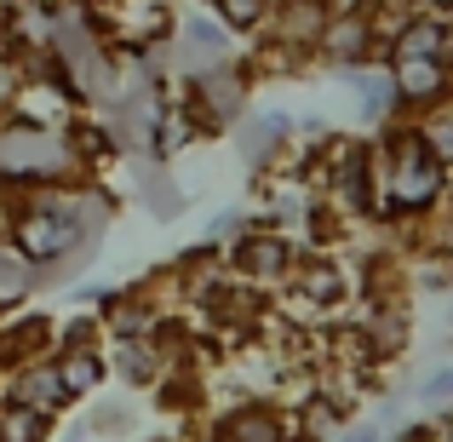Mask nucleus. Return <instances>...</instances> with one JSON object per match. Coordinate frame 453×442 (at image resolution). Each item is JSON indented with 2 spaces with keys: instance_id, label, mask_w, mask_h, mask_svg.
<instances>
[{
  "instance_id": "nucleus-1",
  "label": "nucleus",
  "mask_w": 453,
  "mask_h": 442,
  "mask_svg": "<svg viewBox=\"0 0 453 442\" xmlns=\"http://www.w3.org/2000/svg\"><path fill=\"white\" fill-rule=\"evenodd\" d=\"M299 259H304V247L293 242L288 230L265 224V219H253V224H247V230L230 242V270H235V282H247V288H258V293L288 288L293 270H299Z\"/></svg>"
},
{
  "instance_id": "nucleus-2",
  "label": "nucleus",
  "mask_w": 453,
  "mask_h": 442,
  "mask_svg": "<svg viewBox=\"0 0 453 442\" xmlns=\"http://www.w3.org/2000/svg\"><path fill=\"white\" fill-rule=\"evenodd\" d=\"M166 46H173V75L178 81H196V75H207V69L230 64V58H242V52H235V35L224 29L207 6L184 12V18L173 23V41H166Z\"/></svg>"
},
{
  "instance_id": "nucleus-3",
  "label": "nucleus",
  "mask_w": 453,
  "mask_h": 442,
  "mask_svg": "<svg viewBox=\"0 0 453 442\" xmlns=\"http://www.w3.org/2000/svg\"><path fill=\"white\" fill-rule=\"evenodd\" d=\"M316 58L333 75H350V69H367V64H390V52L373 41V23H367L362 6H333L327 12V23L316 35Z\"/></svg>"
},
{
  "instance_id": "nucleus-4",
  "label": "nucleus",
  "mask_w": 453,
  "mask_h": 442,
  "mask_svg": "<svg viewBox=\"0 0 453 442\" xmlns=\"http://www.w3.org/2000/svg\"><path fill=\"white\" fill-rule=\"evenodd\" d=\"M390 92H396V110L408 121H425V115L448 110L453 104V69L431 64V58H390Z\"/></svg>"
},
{
  "instance_id": "nucleus-5",
  "label": "nucleus",
  "mask_w": 453,
  "mask_h": 442,
  "mask_svg": "<svg viewBox=\"0 0 453 442\" xmlns=\"http://www.w3.org/2000/svg\"><path fill=\"white\" fill-rule=\"evenodd\" d=\"M293 299V305L304 310V316H327V310H339V305H350V293H356V282L344 276V265L333 253H316V247H304V259H299V270H293V282L281 288Z\"/></svg>"
},
{
  "instance_id": "nucleus-6",
  "label": "nucleus",
  "mask_w": 453,
  "mask_h": 442,
  "mask_svg": "<svg viewBox=\"0 0 453 442\" xmlns=\"http://www.w3.org/2000/svg\"><path fill=\"white\" fill-rule=\"evenodd\" d=\"M196 431L207 442H288V408L270 397H247L224 414L196 420Z\"/></svg>"
},
{
  "instance_id": "nucleus-7",
  "label": "nucleus",
  "mask_w": 453,
  "mask_h": 442,
  "mask_svg": "<svg viewBox=\"0 0 453 442\" xmlns=\"http://www.w3.org/2000/svg\"><path fill=\"white\" fill-rule=\"evenodd\" d=\"M230 133H235V155H242V167L265 178V173H276V161H281V150L293 144L299 121H293L288 110H247Z\"/></svg>"
},
{
  "instance_id": "nucleus-8",
  "label": "nucleus",
  "mask_w": 453,
  "mask_h": 442,
  "mask_svg": "<svg viewBox=\"0 0 453 442\" xmlns=\"http://www.w3.org/2000/svg\"><path fill=\"white\" fill-rule=\"evenodd\" d=\"M0 402H23V408H41V414L75 408V402H69V391H64V379H58V362H52V356L0 374Z\"/></svg>"
},
{
  "instance_id": "nucleus-9",
  "label": "nucleus",
  "mask_w": 453,
  "mask_h": 442,
  "mask_svg": "<svg viewBox=\"0 0 453 442\" xmlns=\"http://www.w3.org/2000/svg\"><path fill=\"white\" fill-rule=\"evenodd\" d=\"M104 362H110V374L121 379L133 397H150L166 379V356H161L155 339H104Z\"/></svg>"
},
{
  "instance_id": "nucleus-10",
  "label": "nucleus",
  "mask_w": 453,
  "mask_h": 442,
  "mask_svg": "<svg viewBox=\"0 0 453 442\" xmlns=\"http://www.w3.org/2000/svg\"><path fill=\"white\" fill-rule=\"evenodd\" d=\"M58 351V322L52 316H18V322H0V374L12 368H29L41 356Z\"/></svg>"
},
{
  "instance_id": "nucleus-11",
  "label": "nucleus",
  "mask_w": 453,
  "mask_h": 442,
  "mask_svg": "<svg viewBox=\"0 0 453 442\" xmlns=\"http://www.w3.org/2000/svg\"><path fill=\"white\" fill-rule=\"evenodd\" d=\"M390 58H431V64L453 69V23L448 18H425V12H408V23L390 41Z\"/></svg>"
},
{
  "instance_id": "nucleus-12",
  "label": "nucleus",
  "mask_w": 453,
  "mask_h": 442,
  "mask_svg": "<svg viewBox=\"0 0 453 442\" xmlns=\"http://www.w3.org/2000/svg\"><path fill=\"white\" fill-rule=\"evenodd\" d=\"M58 362V379H64L69 402H87L92 391L110 379V362H104V345H58L52 351Z\"/></svg>"
},
{
  "instance_id": "nucleus-13",
  "label": "nucleus",
  "mask_w": 453,
  "mask_h": 442,
  "mask_svg": "<svg viewBox=\"0 0 453 442\" xmlns=\"http://www.w3.org/2000/svg\"><path fill=\"white\" fill-rule=\"evenodd\" d=\"M0 442H52V414L23 408V402H0Z\"/></svg>"
},
{
  "instance_id": "nucleus-14",
  "label": "nucleus",
  "mask_w": 453,
  "mask_h": 442,
  "mask_svg": "<svg viewBox=\"0 0 453 442\" xmlns=\"http://www.w3.org/2000/svg\"><path fill=\"white\" fill-rule=\"evenodd\" d=\"M270 6H276V0H212L207 12H212V18H219L230 35H265Z\"/></svg>"
},
{
  "instance_id": "nucleus-15",
  "label": "nucleus",
  "mask_w": 453,
  "mask_h": 442,
  "mask_svg": "<svg viewBox=\"0 0 453 442\" xmlns=\"http://www.w3.org/2000/svg\"><path fill=\"white\" fill-rule=\"evenodd\" d=\"M413 288L419 293H453V253L413 247Z\"/></svg>"
},
{
  "instance_id": "nucleus-16",
  "label": "nucleus",
  "mask_w": 453,
  "mask_h": 442,
  "mask_svg": "<svg viewBox=\"0 0 453 442\" xmlns=\"http://www.w3.org/2000/svg\"><path fill=\"white\" fill-rule=\"evenodd\" d=\"M35 293V270L23 265L18 253H12L6 242H0V310H12V305H23V299Z\"/></svg>"
},
{
  "instance_id": "nucleus-17",
  "label": "nucleus",
  "mask_w": 453,
  "mask_h": 442,
  "mask_svg": "<svg viewBox=\"0 0 453 442\" xmlns=\"http://www.w3.org/2000/svg\"><path fill=\"white\" fill-rule=\"evenodd\" d=\"M419 138H425V150H431L436 161L453 173V104H448V110H436V115H425V121H419Z\"/></svg>"
},
{
  "instance_id": "nucleus-18",
  "label": "nucleus",
  "mask_w": 453,
  "mask_h": 442,
  "mask_svg": "<svg viewBox=\"0 0 453 442\" xmlns=\"http://www.w3.org/2000/svg\"><path fill=\"white\" fill-rule=\"evenodd\" d=\"M402 431V420H396V408H385V414H373V420H362V425H344V431L339 437H333V442H390V437H396Z\"/></svg>"
},
{
  "instance_id": "nucleus-19",
  "label": "nucleus",
  "mask_w": 453,
  "mask_h": 442,
  "mask_svg": "<svg viewBox=\"0 0 453 442\" xmlns=\"http://www.w3.org/2000/svg\"><path fill=\"white\" fill-rule=\"evenodd\" d=\"M81 425H87V437H127V431H133L127 402H98V408H92V420H81Z\"/></svg>"
},
{
  "instance_id": "nucleus-20",
  "label": "nucleus",
  "mask_w": 453,
  "mask_h": 442,
  "mask_svg": "<svg viewBox=\"0 0 453 442\" xmlns=\"http://www.w3.org/2000/svg\"><path fill=\"white\" fill-rule=\"evenodd\" d=\"M413 397H419L425 408H453V362L436 368V374H425L419 385H413Z\"/></svg>"
},
{
  "instance_id": "nucleus-21",
  "label": "nucleus",
  "mask_w": 453,
  "mask_h": 442,
  "mask_svg": "<svg viewBox=\"0 0 453 442\" xmlns=\"http://www.w3.org/2000/svg\"><path fill=\"white\" fill-rule=\"evenodd\" d=\"M408 12H425V18H448L453 23V0H408Z\"/></svg>"
},
{
  "instance_id": "nucleus-22",
  "label": "nucleus",
  "mask_w": 453,
  "mask_h": 442,
  "mask_svg": "<svg viewBox=\"0 0 453 442\" xmlns=\"http://www.w3.org/2000/svg\"><path fill=\"white\" fill-rule=\"evenodd\" d=\"M64 442H92V437H87V425H75V431H69Z\"/></svg>"
},
{
  "instance_id": "nucleus-23",
  "label": "nucleus",
  "mask_w": 453,
  "mask_h": 442,
  "mask_svg": "<svg viewBox=\"0 0 453 442\" xmlns=\"http://www.w3.org/2000/svg\"><path fill=\"white\" fill-rule=\"evenodd\" d=\"M448 328H453V293H448Z\"/></svg>"
},
{
  "instance_id": "nucleus-24",
  "label": "nucleus",
  "mask_w": 453,
  "mask_h": 442,
  "mask_svg": "<svg viewBox=\"0 0 453 442\" xmlns=\"http://www.w3.org/2000/svg\"><path fill=\"white\" fill-rule=\"evenodd\" d=\"M196 6H212V0H196Z\"/></svg>"
},
{
  "instance_id": "nucleus-25",
  "label": "nucleus",
  "mask_w": 453,
  "mask_h": 442,
  "mask_svg": "<svg viewBox=\"0 0 453 442\" xmlns=\"http://www.w3.org/2000/svg\"><path fill=\"white\" fill-rule=\"evenodd\" d=\"M166 442H173V437H166Z\"/></svg>"
}]
</instances>
